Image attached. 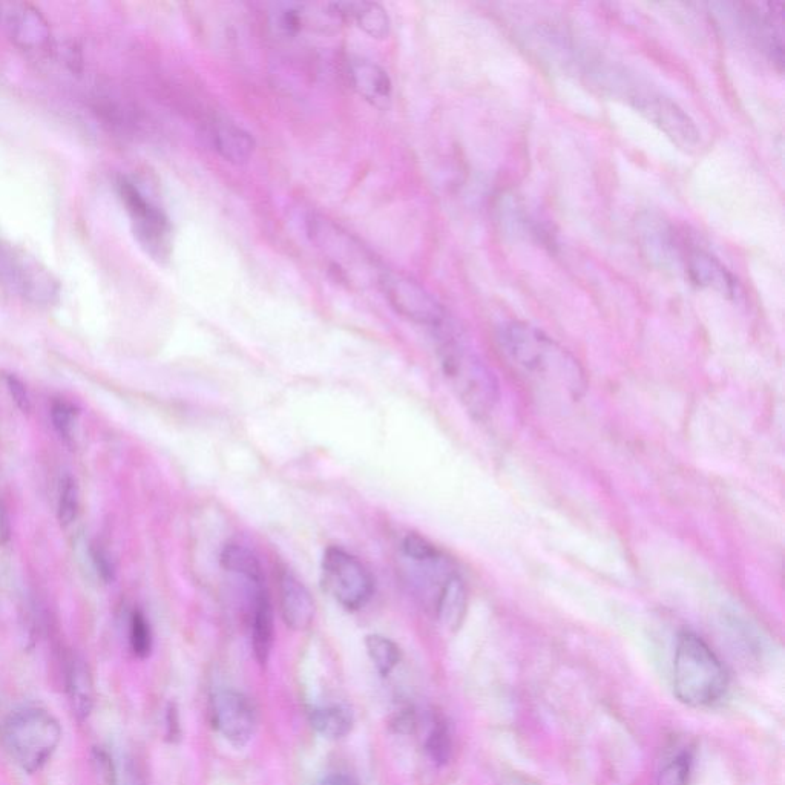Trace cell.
<instances>
[{
  "label": "cell",
  "mask_w": 785,
  "mask_h": 785,
  "mask_svg": "<svg viewBox=\"0 0 785 785\" xmlns=\"http://www.w3.org/2000/svg\"><path fill=\"white\" fill-rule=\"evenodd\" d=\"M729 684V672L709 644L694 632H681L675 646V697L686 706L709 707L726 697Z\"/></svg>",
  "instance_id": "7a4b0ae2"
},
{
  "label": "cell",
  "mask_w": 785,
  "mask_h": 785,
  "mask_svg": "<svg viewBox=\"0 0 785 785\" xmlns=\"http://www.w3.org/2000/svg\"><path fill=\"white\" fill-rule=\"evenodd\" d=\"M168 738L177 741L180 738V721H178L177 707L169 706L168 709Z\"/></svg>",
  "instance_id": "e575fe53"
},
{
  "label": "cell",
  "mask_w": 785,
  "mask_h": 785,
  "mask_svg": "<svg viewBox=\"0 0 785 785\" xmlns=\"http://www.w3.org/2000/svg\"><path fill=\"white\" fill-rule=\"evenodd\" d=\"M350 82L362 99L379 109H387L391 102L390 77L381 66L367 60H358L350 65Z\"/></svg>",
  "instance_id": "e0dca14e"
},
{
  "label": "cell",
  "mask_w": 785,
  "mask_h": 785,
  "mask_svg": "<svg viewBox=\"0 0 785 785\" xmlns=\"http://www.w3.org/2000/svg\"><path fill=\"white\" fill-rule=\"evenodd\" d=\"M91 560L92 565H94V568H96V571L99 572L100 577L105 582L114 580V566H112L111 559H109L108 554L103 549L97 548V546L92 548Z\"/></svg>",
  "instance_id": "836d02e7"
},
{
  "label": "cell",
  "mask_w": 785,
  "mask_h": 785,
  "mask_svg": "<svg viewBox=\"0 0 785 785\" xmlns=\"http://www.w3.org/2000/svg\"><path fill=\"white\" fill-rule=\"evenodd\" d=\"M379 281L388 303L399 315L436 330L447 326V315L441 304L416 281L398 273H384Z\"/></svg>",
  "instance_id": "9c48e42d"
},
{
  "label": "cell",
  "mask_w": 785,
  "mask_h": 785,
  "mask_svg": "<svg viewBox=\"0 0 785 785\" xmlns=\"http://www.w3.org/2000/svg\"><path fill=\"white\" fill-rule=\"evenodd\" d=\"M77 419H79V410L71 402L65 401V399H56L51 405V421L63 441H73Z\"/></svg>",
  "instance_id": "f1b7e54d"
},
{
  "label": "cell",
  "mask_w": 785,
  "mask_h": 785,
  "mask_svg": "<svg viewBox=\"0 0 785 785\" xmlns=\"http://www.w3.org/2000/svg\"><path fill=\"white\" fill-rule=\"evenodd\" d=\"M744 16L747 27L759 46L766 51L772 62L782 65L784 60V10L782 2L747 4Z\"/></svg>",
  "instance_id": "5bb4252c"
},
{
  "label": "cell",
  "mask_w": 785,
  "mask_h": 785,
  "mask_svg": "<svg viewBox=\"0 0 785 785\" xmlns=\"http://www.w3.org/2000/svg\"><path fill=\"white\" fill-rule=\"evenodd\" d=\"M628 97L634 108L658 126L678 148L684 151L698 149L701 143L700 129L674 100L648 89H634Z\"/></svg>",
  "instance_id": "52a82bcc"
},
{
  "label": "cell",
  "mask_w": 785,
  "mask_h": 785,
  "mask_svg": "<svg viewBox=\"0 0 785 785\" xmlns=\"http://www.w3.org/2000/svg\"><path fill=\"white\" fill-rule=\"evenodd\" d=\"M309 224L313 241L324 250L342 276H350L352 270H355V273L359 275L356 267L364 272L368 258L365 257L362 247L356 244L352 237L345 235L338 227L333 226L329 221L322 220V218L313 217Z\"/></svg>",
  "instance_id": "4fadbf2b"
},
{
  "label": "cell",
  "mask_w": 785,
  "mask_h": 785,
  "mask_svg": "<svg viewBox=\"0 0 785 785\" xmlns=\"http://www.w3.org/2000/svg\"><path fill=\"white\" fill-rule=\"evenodd\" d=\"M402 551L405 552V556H407L408 559H411L416 563L433 562V560H437L439 557L444 556L441 549L437 548L436 545H433L430 540L414 533L405 536L404 542H402Z\"/></svg>",
  "instance_id": "1f68e13d"
},
{
  "label": "cell",
  "mask_w": 785,
  "mask_h": 785,
  "mask_svg": "<svg viewBox=\"0 0 785 785\" xmlns=\"http://www.w3.org/2000/svg\"><path fill=\"white\" fill-rule=\"evenodd\" d=\"M638 240L644 255L658 267H674L683 263L684 244L677 230L660 215L643 214L637 221Z\"/></svg>",
  "instance_id": "7c38bea8"
},
{
  "label": "cell",
  "mask_w": 785,
  "mask_h": 785,
  "mask_svg": "<svg viewBox=\"0 0 785 785\" xmlns=\"http://www.w3.org/2000/svg\"><path fill=\"white\" fill-rule=\"evenodd\" d=\"M215 151L224 160L241 165L250 160L255 152V140L249 132L234 123H220L212 131Z\"/></svg>",
  "instance_id": "44dd1931"
},
{
  "label": "cell",
  "mask_w": 785,
  "mask_h": 785,
  "mask_svg": "<svg viewBox=\"0 0 785 785\" xmlns=\"http://www.w3.org/2000/svg\"><path fill=\"white\" fill-rule=\"evenodd\" d=\"M212 724L215 730L237 747L252 740L257 727V712L246 695L237 690H221L211 703Z\"/></svg>",
  "instance_id": "30bf717a"
},
{
  "label": "cell",
  "mask_w": 785,
  "mask_h": 785,
  "mask_svg": "<svg viewBox=\"0 0 785 785\" xmlns=\"http://www.w3.org/2000/svg\"><path fill=\"white\" fill-rule=\"evenodd\" d=\"M439 332L445 376L468 410L477 416H485L493 410L497 401V384L493 373L476 353L460 344L447 327Z\"/></svg>",
  "instance_id": "277c9868"
},
{
  "label": "cell",
  "mask_w": 785,
  "mask_h": 785,
  "mask_svg": "<svg viewBox=\"0 0 785 785\" xmlns=\"http://www.w3.org/2000/svg\"><path fill=\"white\" fill-rule=\"evenodd\" d=\"M5 381H7V387L8 390H10L11 398H13V401L16 402L17 407H19L23 413H28L31 408V399L30 395H28L27 388H25V385H23V382L13 375L7 376Z\"/></svg>",
  "instance_id": "d6a6232c"
},
{
  "label": "cell",
  "mask_w": 785,
  "mask_h": 785,
  "mask_svg": "<svg viewBox=\"0 0 785 785\" xmlns=\"http://www.w3.org/2000/svg\"><path fill=\"white\" fill-rule=\"evenodd\" d=\"M253 586V585H252ZM273 646V611L266 585L253 586L252 649L258 663L269 661Z\"/></svg>",
  "instance_id": "d6986e66"
},
{
  "label": "cell",
  "mask_w": 785,
  "mask_h": 785,
  "mask_svg": "<svg viewBox=\"0 0 785 785\" xmlns=\"http://www.w3.org/2000/svg\"><path fill=\"white\" fill-rule=\"evenodd\" d=\"M59 522L62 526H69L77 519L79 514V488L73 477L66 476L60 485L59 496Z\"/></svg>",
  "instance_id": "4dcf8cb0"
},
{
  "label": "cell",
  "mask_w": 785,
  "mask_h": 785,
  "mask_svg": "<svg viewBox=\"0 0 785 785\" xmlns=\"http://www.w3.org/2000/svg\"><path fill=\"white\" fill-rule=\"evenodd\" d=\"M66 690L77 720H88L94 707V683L85 661L79 657L69 660L66 671Z\"/></svg>",
  "instance_id": "ffe728a7"
},
{
  "label": "cell",
  "mask_w": 785,
  "mask_h": 785,
  "mask_svg": "<svg viewBox=\"0 0 785 785\" xmlns=\"http://www.w3.org/2000/svg\"><path fill=\"white\" fill-rule=\"evenodd\" d=\"M683 263L690 280L698 286L709 287L727 298H736L740 295L741 287L735 276L709 252L689 249L684 253Z\"/></svg>",
  "instance_id": "9a60e30c"
},
{
  "label": "cell",
  "mask_w": 785,
  "mask_h": 785,
  "mask_svg": "<svg viewBox=\"0 0 785 785\" xmlns=\"http://www.w3.org/2000/svg\"><path fill=\"white\" fill-rule=\"evenodd\" d=\"M272 23L278 33L287 37L296 36L306 27V11L303 5H281L273 13Z\"/></svg>",
  "instance_id": "83f0119b"
},
{
  "label": "cell",
  "mask_w": 785,
  "mask_h": 785,
  "mask_svg": "<svg viewBox=\"0 0 785 785\" xmlns=\"http://www.w3.org/2000/svg\"><path fill=\"white\" fill-rule=\"evenodd\" d=\"M692 775V755L681 752L661 769L658 785H689Z\"/></svg>",
  "instance_id": "f546056e"
},
{
  "label": "cell",
  "mask_w": 785,
  "mask_h": 785,
  "mask_svg": "<svg viewBox=\"0 0 785 785\" xmlns=\"http://www.w3.org/2000/svg\"><path fill=\"white\" fill-rule=\"evenodd\" d=\"M8 539H10V523H8L4 503L0 500V545L7 543Z\"/></svg>",
  "instance_id": "d590c367"
},
{
  "label": "cell",
  "mask_w": 785,
  "mask_h": 785,
  "mask_svg": "<svg viewBox=\"0 0 785 785\" xmlns=\"http://www.w3.org/2000/svg\"><path fill=\"white\" fill-rule=\"evenodd\" d=\"M129 646L138 658H148L152 651V631L142 611H134L129 620Z\"/></svg>",
  "instance_id": "4316f807"
},
{
  "label": "cell",
  "mask_w": 785,
  "mask_h": 785,
  "mask_svg": "<svg viewBox=\"0 0 785 785\" xmlns=\"http://www.w3.org/2000/svg\"><path fill=\"white\" fill-rule=\"evenodd\" d=\"M467 606V586L459 574L454 575L434 605L437 620L450 631H456L464 621Z\"/></svg>",
  "instance_id": "7402d4cb"
},
{
  "label": "cell",
  "mask_w": 785,
  "mask_h": 785,
  "mask_svg": "<svg viewBox=\"0 0 785 785\" xmlns=\"http://www.w3.org/2000/svg\"><path fill=\"white\" fill-rule=\"evenodd\" d=\"M330 14L336 19L355 22L359 28L373 39H384L390 33V19L387 11L373 2H338L327 5Z\"/></svg>",
  "instance_id": "ac0fdd59"
},
{
  "label": "cell",
  "mask_w": 785,
  "mask_h": 785,
  "mask_svg": "<svg viewBox=\"0 0 785 785\" xmlns=\"http://www.w3.org/2000/svg\"><path fill=\"white\" fill-rule=\"evenodd\" d=\"M125 785H145L142 775L132 763L126 764L125 767Z\"/></svg>",
  "instance_id": "8d00e7d4"
},
{
  "label": "cell",
  "mask_w": 785,
  "mask_h": 785,
  "mask_svg": "<svg viewBox=\"0 0 785 785\" xmlns=\"http://www.w3.org/2000/svg\"><path fill=\"white\" fill-rule=\"evenodd\" d=\"M365 649H367L368 657L375 664L376 671L382 677H388L391 672L395 671L401 661V649L395 641L384 635L372 634L365 637Z\"/></svg>",
  "instance_id": "d4e9b609"
},
{
  "label": "cell",
  "mask_w": 785,
  "mask_h": 785,
  "mask_svg": "<svg viewBox=\"0 0 785 785\" xmlns=\"http://www.w3.org/2000/svg\"><path fill=\"white\" fill-rule=\"evenodd\" d=\"M497 344L514 372L539 390L577 399L585 388L579 362L536 327L525 322H506L497 330Z\"/></svg>",
  "instance_id": "6da1fadb"
},
{
  "label": "cell",
  "mask_w": 785,
  "mask_h": 785,
  "mask_svg": "<svg viewBox=\"0 0 785 785\" xmlns=\"http://www.w3.org/2000/svg\"><path fill=\"white\" fill-rule=\"evenodd\" d=\"M0 740L5 752L20 769L34 773L56 752L62 740V727L46 710L23 709L5 721Z\"/></svg>",
  "instance_id": "3957f363"
},
{
  "label": "cell",
  "mask_w": 785,
  "mask_h": 785,
  "mask_svg": "<svg viewBox=\"0 0 785 785\" xmlns=\"http://www.w3.org/2000/svg\"><path fill=\"white\" fill-rule=\"evenodd\" d=\"M0 25L23 50L40 51L50 46V23L27 2H0Z\"/></svg>",
  "instance_id": "8fae6325"
},
{
  "label": "cell",
  "mask_w": 785,
  "mask_h": 785,
  "mask_svg": "<svg viewBox=\"0 0 785 785\" xmlns=\"http://www.w3.org/2000/svg\"><path fill=\"white\" fill-rule=\"evenodd\" d=\"M425 750L428 756L433 759V763L444 766L450 761L453 752V741H451L450 729L447 723L441 718H434L431 723L430 732L425 740Z\"/></svg>",
  "instance_id": "484cf974"
},
{
  "label": "cell",
  "mask_w": 785,
  "mask_h": 785,
  "mask_svg": "<svg viewBox=\"0 0 785 785\" xmlns=\"http://www.w3.org/2000/svg\"><path fill=\"white\" fill-rule=\"evenodd\" d=\"M280 609L284 623L293 631H306L315 620V600L295 575L283 571L278 579Z\"/></svg>",
  "instance_id": "2e32d148"
},
{
  "label": "cell",
  "mask_w": 785,
  "mask_h": 785,
  "mask_svg": "<svg viewBox=\"0 0 785 785\" xmlns=\"http://www.w3.org/2000/svg\"><path fill=\"white\" fill-rule=\"evenodd\" d=\"M322 582L327 592L347 611L364 608L375 592V580L364 563L338 546H330L324 552Z\"/></svg>",
  "instance_id": "8992f818"
},
{
  "label": "cell",
  "mask_w": 785,
  "mask_h": 785,
  "mask_svg": "<svg viewBox=\"0 0 785 785\" xmlns=\"http://www.w3.org/2000/svg\"><path fill=\"white\" fill-rule=\"evenodd\" d=\"M0 275L20 295L33 303L50 306L59 296V284L33 258L0 241Z\"/></svg>",
  "instance_id": "ba28073f"
},
{
  "label": "cell",
  "mask_w": 785,
  "mask_h": 785,
  "mask_svg": "<svg viewBox=\"0 0 785 785\" xmlns=\"http://www.w3.org/2000/svg\"><path fill=\"white\" fill-rule=\"evenodd\" d=\"M318 785H353L349 779L344 776H329V778L322 779Z\"/></svg>",
  "instance_id": "74e56055"
},
{
  "label": "cell",
  "mask_w": 785,
  "mask_h": 785,
  "mask_svg": "<svg viewBox=\"0 0 785 785\" xmlns=\"http://www.w3.org/2000/svg\"><path fill=\"white\" fill-rule=\"evenodd\" d=\"M310 724L327 740H341L352 732L353 717L345 707L322 706L310 712Z\"/></svg>",
  "instance_id": "cb8c5ba5"
},
{
  "label": "cell",
  "mask_w": 785,
  "mask_h": 785,
  "mask_svg": "<svg viewBox=\"0 0 785 785\" xmlns=\"http://www.w3.org/2000/svg\"><path fill=\"white\" fill-rule=\"evenodd\" d=\"M117 188L131 218L135 240L152 260L166 263L174 249L171 221L132 181L120 178Z\"/></svg>",
  "instance_id": "5b68a950"
},
{
  "label": "cell",
  "mask_w": 785,
  "mask_h": 785,
  "mask_svg": "<svg viewBox=\"0 0 785 785\" xmlns=\"http://www.w3.org/2000/svg\"><path fill=\"white\" fill-rule=\"evenodd\" d=\"M220 562L224 571L241 575L249 582L250 586L264 585V574L260 560L246 546L238 545V543H229L224 546Z\"/></svg>",
  "instance_id": "603a6c76"
}]
</instances>
